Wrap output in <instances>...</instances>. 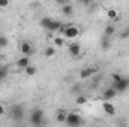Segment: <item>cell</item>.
I'll list each match as a JSON object with an SVG mask.
<instances>
[{
	"mask_svg": "<svg viewBox=\"0 0 129 127\" xmlns=\"http://www.w3.org/2000/svg\"><path fill=\"white\" fill-rule=\"evenodd\" d=\"M24 117H26V111H24V106L17 103V105H12L11 109H9V118L15 123V124H21L24 121Z\"/></svg>",
	"mask_w": 129,
	"mask_h": 127,
	"instance_id": "6da1fadb",
	"label": "cell"
},
{
	"mask_svg": "<svg viewBox=\"0 0 129 127\" xmlns=\"http://www.w3.org/2000/svg\"><path fill=\"white\" fill-rule=\"evenodd\" d=\"M29 123L32 126H42V124H45L47 123V120H45V111L41 109V108H35L30 112V115H29Z\"/></svg>",
	"mask_w": 129,
	"mask_h": 127,
	"instance_id": "7a4b0ae2",
	"label": "cell"
},
{
	"mask_svg": "<svg viewBox=\"0 0 129 127\" xmlns=\"http://www.w3.org/2000/svg\"><path fill=\"white\" fill-rule=\"evenodd\" d=\"M84 121H83V118H81V115L80 114H77V112H68V117H66V121H64V124L69 127H78L81 126Z\"/></svg>",
	"mask_w": 129,
	"mask_h": 127,
	"instance_id": "3957f363",
	"label": "cell"
},
{
	"mask_svg": "<svg viewBox=\"0 0 129 127\" xmlns=\"http://www.w3.org/2000/svg\"><path fill=\"white\" fill-rule=\"evenodd\" d=\"M59 33H62L66 39H75L80 34V29L75 26H62Z\"/></svg>",
	"mask_w": 129,
	"mask_h": 127,
	"instance_id": "277c9868",
	"label": "cell"
},
{
	"mask_svg": "<svg viewBox=\"0 0 129 127\" xmlns=\"http://www.w3.org/2000/svg\"><path fill=\"white\" fill-rule=\"evenodd\" d=\"M111 87H113L117 93H126L129 90V76H122L120 81L111 82Z\"/></svg>",
	"mask_w": 129,
	"mask_h": 127,
	"instance_id": "5b68a950",
	"label": "cell"
},
{
	"mask_svg": "<svg viewBox=\"0 0 129 127\" xmlns=\"http://www.w3.org/2000/svg\"><path fill=\"white\" fill-rule=\"evenodd\" d=\"M99 45H101V49H102V51H108V49H111V46H113V43H111V37L102 34V36H101V40H99Z\"/></svg>",
	"mask_w": 129,
	"mask_h": 127,
	"instance_id": "8992f818",
	"label": "cell"
},
{
	"mask_svg": "<svg viewBox=\"0 0 129 127\" xmlns=\"http://www.w3.org/2000/svg\"><path fill=\"white\" fill-rule=\"evenodd\" d=\"M68 49H69V55L74 57V58H77V57L81 55V45L80 43H71Z\"/></svg>",
	"mask_w": 129,
	"mask_h": 127,
	"instance_id": "52a82bcc",
	"label": "cell"
},
{
	"mask_svg": "<svg viewBox=\"0 0 129 127\" xmlns=\"http://www.w3.org/2000/svg\"><path fill=\"white\" fill-rule=\"evenodd\" d=\"M102 109H104V112L107 114V115H116V106L113 105V103H110V100H104V103H102Z\"/></svg>",
	"mask_w": 129,
	"mask_h": 127,
	"instance_id": "ba28073f",
	"label": "cell"
},
{
	"mask_svg": "<svg viewBox=\"0 0 129 127\" xmlns=\"http://www.w3.org/2000/svg\"><path fill=\"white\" fill-rule=\"evenodd\" d=\"M20 51H21V54H23V55H32V52H33L32 43H30V42H27V40L21 42V45H20Z\"/></svg>",
	"mask_w": 129,
	"mask_h": 127,
	"instance_id": "9c48e42d",
	"label": "cell"
},
{
	"mask_svg": "<svg viewBox=\"0 0 129 127\" xmlns=\"http://www.w3.org/2000/svg\"><path fill=\"white\" fill-rule=\"evenodd\" d=\"M117 94H119V93H117L113 87H108V88H105V90L102 91V99H104V100H110V102H111V100H113Z\"/></svg>",
	"mask_w": 129,
	"mask_h": 127,
	"instance_id": "30bf717a",
	"label": "cell"
},
{
	"mask_svg": "<svg viewBox=\"0 0 129 127\" xmlns=\"http://www.w3.org/2000/svg\"><path fill=\"white\" fill-rule=\"evenodd\" d=\"M95 72H96V69H93V67H84L80 72V79H90Z\"/></svg>",
	"mask_w": 129,
	"mask_h": 127,
	"instance_id": "8fae6325",
	"label": "cell"
},
{
	"mask_svg": "<svg viewBox=\"0 0 129 127\" xmlns=\"http://www.w3.org/2000/svg\"><path fill=\"white\" fill-rule=\"evenodd\" d=\"M30 64V55H23V57H20L18 60H17V67H20V69H26L27 66Z\"/></svg>",
	"mask_w": 129,
	"mask_h": 127,
	"instance_id": "7c38bea8",
	"label": "cell"
},
{
	"mask_svg": "<svg viewBox=\"0 0 129 127\" xmlns=\"http://www.w3.org/2000/svg\"><path fill=\"white\" fill-rule=\"evenodd\" d=\"M63 24L60 23V21H57V20H53L51 23H50V26H48V29H47V32H53V33H59L60 30V27H62Z\"/></svg>",
	"mask_w": 129,
	"mask_h": 127,
	"instance_id": "4fadbf2b",
	"label": "cell"
},
{
	"mask_svg": "<svg viewBox=\"0 0 129 127\" xmlns=\"http://www.w3.org/2000/svg\"><path fill=\"white\" fill-rule=\"evenodd\" d=\"M60 11H62V14H63L64 17H71V15L74 14V6H72L71 3H66V5H63V6L60 8Z\"/></svg>",
	"mask_w": 129,
	"mask_h": 127,
	"instance_id": "5bb4252c",
	"label": "cell"
},
{
	"mask_svg": "<svg viewBox=\"0 0 129 127\" xmlns=\"http://www.w3.org/2000/svg\"><path fill=\"white\" fill-rule=\"evenodd\" d=\"M66 117H68V111H64V109H59L56 112V121L57 123H64Z\"/></svg>",
	"mask_w": 129,
	"mask_h": 127,
	"instance_id": "9a60e30c",
	"label": "cell"
},
{
	"mask_svg": "<svg viewBox=\"0 0 129 127\" xmlns=\"http://www.w3.org/2000/svg\"><path fill=\"white\" fill-rule=\"evenodd\" d=\"M116 30H117V29H116V26H114V24H108V26H107V27L104 29V33H102V34H105V36H110V37H113V36L116 34Z\"/></svg>",
	"mask_w": 129,
	"mask_h": 127,
	"instance_id": "2e32d148",
	"label": "cell"
},
{
	"mask_svg": "<svg viewBox=\"0 0 129 127\" xmlns=\"http://www.w3.org/2000/svg\"><path fill=\"white\" fill-rule=\"evenodd\" d=\"M107 18H108V20H113V21H119V14H117V11L113 9V8L107 9Z\"/></svg>",
	"mask_w": 129,
	"mask_h": 127,
	"instance_id": "e0dca14e",
	"label": "cell"
},
{
	"mask_svg": "<svg viewBox=\"0 0 129 127\" xmlns=\"http://www.w3.org/2000/svg\"><path fill=\"white\" fill-rule=\"evenodd\" d=\"M44 55H45L47 58H51V57H54V55H56V46H54V45H51V46H47V48H45V52H44Z\"/></svg>",
	"mask_w": 129,
	"mask_h": 127,
	"instance_id": "ac0fdd59",
	"label": "cell"
},
{
	"mask_svg": "<svg viewBox=\"0 0 129 127\" xmlns=\"http://www.w3.org/2000/svg\"><path fill=\"white\" fill-rule=\"evenodd\" d=\"M51 21H53V18H50V17H44V18H41V21H39V26H41L42 29H45V30H47Z\"/></svg>",
	"mask_w": 129,
	"mask_h": 127,
	"instance_id": "d6986e66",
	"label": "cell"
},
{
	"mask_svg": "<svg viewBox=\"0 0 129 127\" xmlns=\"http://www.w3.org/2000/svg\"><path fill=\"white\" fill-rule=\"evenodd\" d=\"M24 72H26V75H27V76H35V75H36V72H38V69H36L35 66H32V64H29V66L24 69Z\"/></svg>",
	"mask_w": 129,
	"mask_h": 127,
	"instance_id": "ffe728a7",
	"label": "cell"
},
{
	"mask_svg": "<svg viewBox=\"0 0 129 127\" xmlns=\"http://www.w3.org/2000/svg\"><path fill=\"white\" fill-rule=\"evenodd\" d=\"M53 45H54L56 48L63 46V45H64V39H63V37H54V39H53Z\"/></svg>",
	"mask_w": 129,
	"mask_h": 127,
	"instance_id": "44dd1931",
	"label": "cell"
},
{
	"mask_svg": "<svg viewBox=\"0 0 129 127\" xmlns=\"http://www.w3.org/2000/svg\"><path fill=\"white\" fill-rule=\"evenodd\" d=\"M9 45V39L5 34H0V48H6Z\"/></svg>",
	"mask_w": 129,
	"mask_h": 127,
	"instance_id": "7402d4cb",
	"label": "cell"
},
{
	"mask_svg": "<svg viewBox=\"0 0 129 127\" xmlns=\"http://www.w3.org/2000/svg\"><path fill=\"white\" fill-rule=\"evenodd\" d=\"M75 103H77V105H86V103H87V97L83 96V94L77 96V97H75Z\"/></svg>",
	"mask_w": 129,
	"mask_h": 127,
	"instance_id": "603a6c76",
	"label": "cell"
},
{
	"mask_svg": "<svg viewBox=\"0 0 129 127\" xmlns=\"http://www.w3.org/2000/svg\"><path fill=\"white\" fill-rule=\"evenodd\" d=\"M6 76H8V67H6V66H2V67H0V82H2Z\"/></svg>",
	"mask_w": 129,
	"mask_h": 127,
	"instance_id": "cb8c5ba5",
	"label": "cell"
},
{
	"mask_svg": "<svg viewBox=\"0 0 129 127\" xmlns=\"http://www.w3.org/2000/svg\"><path fill=\"white\" fill-rule=\"evenodd\" d=\"M90 79H93V81H92V87L96 88L98 85L101 84V81H102V75H101V76H95V78H90Z\"/></svg>",
	"mask_w": 129,
	"mask_h": 127,
	"instance_id": "d4e9b609",
	"label": "cell"
},
{
	"mask_svg": "<svg viewBox=\"0 0 129 127\" xmlns=\"http://www.w3.org/2000/svg\"><path fill=\"white\" fill-rule=\"evenodd\" d=\"M111 79H113V82H117V81L122 79V75H120V73H113V75H111Z\"/></svg>",
	"mask_w": 129,
	"mask_h": 127,
	"instance_id": "484cf974",
	"label": "cell"
},
{
	"mask_svg": "<svg viewBox=\"0 0 129 127\" xmlns=\"http://www.w3.org/2000/svg\"><path fill=\"white\" fill-rule=\"evenodd\" d=\"M9 6V0H0V8H8Z\"/></svg>",
	"mask_w": 129,
	"mask_h": 127,
	"instance_id": "4316f807",
	"label": "cell"
},
{
	"mask_svg": "<svg viewBox=\"0 0 129 127\" xmlns=\"http://www.w3.org/2000/svg\"><path fill=\"white\" fill-rule=\"evenodd\" d=\"M81 5H84V6H90L92 3H93V0H78Z\"/></svg>",
	"mask_w": 129,
	"mask_h": 127,
	"instance_id": "83f0119b",
	"label": "cell"
},
{
	"mask_svg": "<svg viewBox=\"0 0 129 127\" xmlns=\"http://www.w3.org/2000/svg\"><path fill=\"white\" fill-rule=\"evenodd\" d=\"M120 37H122V39H128V37H129V33H128V30H126V29L120 33Z\"/></svg>",
	"mask_w": 129,
	"mask_h": 127,
	"instance_id": "f1b7e54d",
	"label": "cell"
},
{
	"mask_svg": "<svg viewBox=\"0 0 129 127\" xmlns=\"http://www.w3.org/2000/svg\"><path fill=\"white\" fill-rule=\"evenodd\" d=\"M59 6H63V5H66V3H69V0H54Z\"/></svg>",
	"mask_w": 129,
	"mask_h": 127,
	"instance_id": "f546056e",
	"label": "cell"
},
{
	"mask_svg": "<svg viewBox=\"0 0 129 127\" xmlns=\"http://www.w3.org/2000/svg\"><path fill=\"white\" fill-rule=\"evenodd\" d=\"M0 115H5V106L0 103Z\"/></svg>",
	"mask_w": 129,
	"mask_h": 127,
	"instance_id": "4dcf8cb0",
	"label": "cell"
},
{
	"mask_svg": "<svg viewBox=\"0 0 129 127\" xmlns=\"http://www.w3.org/2000/svg\"><path fill=\"white\" fill-rule=\"evenodd\" d=\"M72 91H74V93H78V91H80V85H75V87L72 88Z\"/></svg>",
	"mask_w": 129,
	"mask_h": 127,
	"instance_id": "1f68e13d",
	"label": "cell"
},
{
	"mask_svg": "<svg viewBox=\"0 0 129 127\" xmlns=\"http://www.w3.org/2000/svg\"><path fill=\"white\" fill-rule=\"evenodd\" d=\"M126 30H128V33H129V26H128V27H126Z\"/></svg>",
	"mask_w": 129,
	"mask_h": 127,
	"instance_id": "d6a6232c",
	"label": "cell"
}]
</instances>
